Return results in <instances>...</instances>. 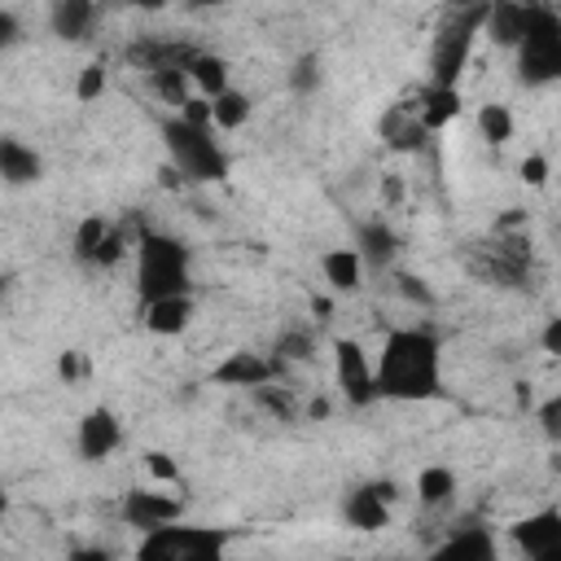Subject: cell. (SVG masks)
<instances>
[{"mask_svg":"<svg viewBox=\"0 0 561 561\" xmlns=\"http://www.w3.org/2000/svg\"><path fill=\"white\" fill-rule=\"evenodd\" d=\"M118 513H123V522H127V526H136L140 535H149V530H158V526H171V522H180L184 504H180L175 495H162V491H140V486H131V491L123 495Z\"/></svg>","mask_w":561,"mask_h":561,"instance_id":"30bf717a","label":"cell"},{"mask_svg":"<svg viewBox=\"0 0 561 561\" xmlns=\"http://www.w3.org/2000/svg\"><path fill=\"white\" fill-rule=\"evenodd\" d=\"M188 70H158V75H149V88L167 101V105H175V110H184L193 96H188Z\"/></svg>","mask_w":561,"mask_h":561,"instance_id":"4316f807","label":"cell"},{"mask_svg":"<svg viewBox=\"0 0 561 561\" xmlns=\"http://www.w3.org/2000/svg\"><path fill=\"white\" fill-rule=\"evenodd\" d=\"M443 390V346L430 329H390L377 355V399L421 403Z\"/></svg>","mask_w":561,"mask_h":561,"instance_id":"6da1fadb","label":"cell"},{"mask_svg":"<svg viewBox=\"0 0 561 561\" xmlns=\"http://www.w3.org/2000/svg\"><path fill=\"white\" fill-rule=\"evenodd\" d=\"M22 39V22L13 9H0V48H13Z\"/></svg>","mask_w":561,"mask_h":561,"instance_id":"f35d334b","label":"cell"},{"mask_svg":"<svg viewBox=\"0 0 561 561\" xmlns=\"http://www.w3.org/2000/svg\"><path fill=\"white\" fill-rule=\"evenodd\" d=\"M522 180H526L530 188H543V184H548V158H539V153L522 158Z\"/></svg>","mask_w":561,"mask_h":561,"instance_id":"74e56055","label":"cell"},{"mask_svg":"<svg viewBox=\"0 0 561 561\" xmlns=\"http://www.w3.org/2000/svg\"><path fill=\"white\" fill-rule=\"evenodd\" d=\"M526 561H561V539H557V543H548V548H539V552H530Z\"/></svg>","mask_w":561,"mask_h":561,"instance_id":"7bdbcfd3","label":"cell"},{"mask_svg":"<svg viewBox=\"0 0 561 561\" xmlns=\"http://www.w3.org/2000/svg\"><path fill=\"white\" fill-rule=\"evenodd\" d=\"M188 79L197 83V92H202L206 101H215V96L228 92V61H224L219 53H197L193 66H188Z\"/></svg>","mask_w":561,"mask_h":561,"instance_id":"603a6c76","label":"cell"},{"mask_svg":"<svg viewBox=\"0 0 561 561\" xmlns=\"http://www.w3.org/2000/svg\"><path fill=\"white\" fill-rule=\"evenodd\" d=\"M430 561H500V552L486 526H460L430 552Z\"/></svg>","mask_w":561,"mask_h":561,"instance_id":"7c38bea8","label":"cell"},{"mask_svg":"<svg viewBox=\"0 0 561 561\" xmlns=\"http://www.w3.org/2000/svg\"><path fill=\"white\" fill-rule=\"evenodd\" d=\"M535 416H539V430H543L548 438H557V443H561V394L543 399V403L535 408Z\"/></svg>","mask_w":561,"mask_h":561,"instance_id":"836d02e7","label":"cell"},{"mask_svg":"<svg viewBox=\"0 0 561 561\" xmlns=\"http://www.w3.org/2000/svg\"><path fill=\"white\" fill-rule=\"evenodd\" d=\"M394 561H403V557H394Z\"/></svg>","mask_w":561,"mask_h":561,"instance_id":"bcb514c9","label":"cell"},{"mask_svg":"<svg viewBox=\"0 0 561 561\" xmlns=\"http://www.w3.org/2000/svg\"><path fill=\"white\" fill-rule=\"evenodd\" d=\"M180 118H184L188 127H202V131H210V123H215V114H210V101H206V96H193V101L180 110Z\"/></svg>","mask_w":561,"mask_h":561,"instance_id":"e575fe53","label":"cell"},{"mask_svg":"<svg viewBox=\"0 0 561 561\" xmlns=\"http://www.w3.org/2000/svg\"><path fill=\"white\" fill-rule=\"evenodd\" d=\"M355 250H359L364 267L386 272V267L394 263V254H399V237H394V228H390L386 219H364V224L355 228Z\"/></svg>","mask_w":561,"mask_h":561,"instance_id":"4fadbf2b","label":"cell"},{"mask_svg":"<svg viewBox=\"0 0 561 561\" xmlns=\"http://www.w3.org/2000/svg\"><path fill=\"white\" fill-rule=\"evenodd\" d=\"M381 193H386L390 202H403V184H399L394 175H386V180H381Z\"/></svg>","mask_w":561,"mask_h":561,"instance_id":"ee69618b","label":"cell"},{"mask_svg":"<svg viewBox=\"0 0 561 561\" xmlns=\"http://www.w3.org/2000/svg\"><path fill=\"white\" fill-rule=\"evenodd\" d=\"M342 513H346V522H351L355 530H381V526H390V500L381 495V486H377V482L351 486V495H346Z\"/></svg>","mask_w":561,"mask_h":561,"instance_id":"5bb4252c","label":"cell"},{"mask_svg":"<svg viewBox=\"0 0 561 561\" xmlns=\"http://www.w3.org/2000/svg\"><path fill=\"white\" fill-rule=\"evenodd\" d=\"M228 535L215 526H158L149 535H140L136 543V561H224Z\"/></svg>","mask_w":561,"mask_h":561,"instance_id":"52a82bcc","label":"cell"},{"mask_svg":"<svg viewBox=\"0 0 561 561\" xmlns=\"http://www.w3.org/2000/svg\"><path fill=\"white\" fill-rule=\"evenodd\" d=\"M486 9L491 4H465V9H447L434 44H430V83L434 88H460V75L469 66L473 39L486 31Z\"/></svg>","mask_w":561,"mask_h":561,"instance_id":"3957f363","label":"cell"},{"mask_svg":"<svg viewBox=\"0 0 561 561\" xmlns=\"http://www.w3.org/2000/svg\"><path fill=\"white\" fill-rule=\"evenodd\" d=\"M118 443H123V425H118V416H114L110 408H92V412H83L79 434H75V447H79L83 460H105Z\"/></svg>","mask_w":561,"mask_h":561,"instance_id":"8fae6325","label":"cell"},{"mask_svg":"<svg viewBox=\"0 0 561 561\" xmlns=\"http://www.w3.org/2000/svg\"><path fill=\"white\" fill-rule=\"evenodd\" d=\"M320 272L329 280L333 294H355L364 285V259L355 245H342V250H324L320 254Z\"/></svg>","mask_w":561,"mask_h":561,"instance_id":"d6986e66","label":"cell"},{"mask_svg":"<svg viewBox=\"0 0 561 561\" xmlns=\"http://www.w3.org/2000/svg\"><path fill=\"white\" fill-rule=\"evenodd\" d=\"M381 140H386L390 149H399V153H416V149H425L430 127L421 123L416 110L394 105V110H386V118H381Z\"/></svg>","mask_w":561,"mask_h":561,"instance_id":"9a60e30c","label":"cell"},{"mask_svg":"<svg viewBox=\"0 0 561 561\" xmlns=\"http://www.w3.org/2000/svg\"><path fill=\"white\" fill-rule=\"evenodd\" d=\"M333 377H337V390L351 408H368L377 399V368L368 364V351L355 337L333 342Z\"/></svg>","mask_w":561,"mask_h":561,"instance_id":"ba28073f","label":"cell"},{"mask_svg":"<svg viewBox=\"0 0 561 561\" xmlns=\"http://www.w3.org/2000/svg\"><path fill=\"white\" fill-rule=\"evenodd\" d=\"M188 320H193V294L162 298V302H149V307H145V329L158 333V337H175V333H184Z\"/></svg>","mask_w":561,"mask_h":561,"instance_id":"44dd1931","label":"cell"},{"mask_svg":"<svg viewBox=\"0 0 561 561\" xmlns=\"http://www.w3.org/2000/svg\"><path fill=\"white\" fill-rule=\"evenodd\" d=\"M465 267L482 285L500 289H526L530 285V237L526 232H491V241H478L465 254Z\"/></svg>","mask_w":561,"mask_h":561,"instance_id":"8992f818","label":"cell"},{"mask_svg":"<svg viewBox=\"0 0 561 561\" xmlns=\"http://www.w3.org/2000/svg\"><path fill=\"white\" fill-rule=\"evenodd\" d=\"M188 267H193V254H188V245L180 237L140 232V245H136V294H140L145 307L188 294Z\"/></svg>","mask_w":561,"mask_h":561,"instance_id":"7a4b0ae2","label":"cell"},{"mask_svg":"<svg viewBox=\"0 0 561 561\" xmlns=\"http://www.w3.org/2000/svg\"><path fill=\"white\" fill-rule=\"evenodd\" d=\"M66 561H114L105 548H70V557Z\"/></svg>","mask_w":561,"mask_h":561,"instance_id":"b9f144b4","label":"cell"},{"mask_svg":"<svg viewBox=\"0 0 561 561\" xmlns=\"http://www.w3.org/2000/svg\"><path fill=\"white\" fill-rule=\"evenodd\" d=\"M517 83L526 88L561 83V13L548 4H530V22L517 44Z\"/></svg>","mask_w":561,"mask_h":561,"instance_id":"277c9868","label":"cell"},{"mask_svg":"<svg viewBox=\"0 0 561 561\" xmlns=\"http://www.w3.org/2000/svg\"><path fill=\"white\" fill-rule=\"evenodd\" d=\"M311 351H316V342H311L307 329H285L276 337V359L280 364H302V359H311Z\"/></svg>","mask_w":561,"mask_h":561,"instance_id":"f1b7e54d","label":"cell"},{"mask_svg":"<svg viewBox=\"0 0 561 561\" xmlns=\"http://www.w3.org/2000/svg\"><path fill=\"white\" fill-rule=\"evenodd\" d=\"M478 131L491 145H508L513 140V114H508V105H482L478 110Z\"/></svg>","mask_w":561,"mask_h":561,"instance_id":"83f0119b","label":"cell"},{"mask_svg":"<svg viewBox=\"0 0 561 561\" xmlns=\"http://www.w3.org/2000/svg\"><path fill=\"white\" fill-rule=\"evenodd\" d=\"M254 399H259L267 412H276L280 421H289V416H294V399H289L285 390H276V386H259V390H254Z\"/></svg>","mask_w":561,"mask_h":561,"instance_id":"d6a6232c","label":"cell"},{"mask_svg":"<svg viewBox=\"0 0 561 561\" xmlns=\"http://www.w3.org/2000/svg\"><path fill=\"white\" fill-rule=\"evenodd\" d=\"M0 175H4L9 188L35 184V180L44 175V158H39L31 145H22L18 136H4V140H0Z\"/></svg>","mask_w":561,"mask_h":561,"instance_id":"ac0fdd59","label":"cell"},{"mask_svg":"<svg viewBox=\"0 0 561 561\" xmlns=\"http://www.w3.org/2000/svg\"><path fill=\"white\" fill-rule=\"evenodd\" d=\"M557 539H561V513L557 508H543V513H530V517L513 522V543H517L522 557H530V552H539Z\"/></svg>","mask_w":561,"mask_h":561,"instance_id":"ffe728a7","label":"cell"},{"mask_svg":"<svg viewBox=\"0 0 561 561\" xmlns=\"http://www.w3.org/2000/svg\"><path fill=\"white\" fill-rule=\"evenodd\" d=\"M145 465H149V473H153L158 482H180V465H175L167 451H145Z\"/></svg>","mask_w":561,"mask_h":561,"instance_id":"d590c367","label":"cell"},{"mask_svg":"<svg viewBox=\"0 0 561 561\" xmlns=\"http://www.w3.org/2000/svg\"><path fill=\"white\" fill-rule=\"evenodd\" d=\"M280 373H285V364L276 355L267 359L259 351H232L224 364L210 368V381L215 386H250V390H259V386H272Z\"/></svg>","mask_w":561,"mask_h":561,"instance_id":"9c48e42d","label":"cell"},{"mask_svg":"<svg viewBox=\"0 0 561 561\" xmlns=\"http://www.w3.org/2000/svg\"><path fill=\"white\" fill-rule=\"evenodd\" d=\"M96 22H101V9L92 0H57L48 9V26L61 39H88L96 31Z\"/></svg>","mask_w":561,"mask_h":561,"instance_id":"2e32d148","label":"cell"},{"mask_svg":"<svg viewBox=\"0 0 561 561\" xmlns=\"http://www.w3.org/2000/svg\"><path fill=\"white\" fill-rule=\"evenodd\" d=\"M421 123L430 127V131H438V127H447L456 114H460V88H434V83H425L421 88Z\"/></svg>","mask_w":561,"mask_h":561,"instance_id":"7402d4cb","label":"cell"},{"mask_svg":"<svg viewBox=\"0 0 561 561\" xmlns=\"http://www.w3.org/2000/svg\"><path fill=\"white\" fill-rule=\"evenodd\" d=\"M162 145H167L171 167L184 180H197V184L228 180V153L219 149V140L210 131H202V127H188L180 114L175 118H162Z\"/></svg>","mask_w":561,"mask_h":561,"instance_id":"5b68a950","label":"cell"},{"mask_svg":"<svg viewBox=\"0 0 561 561\" xmlns=\"http://www.w3.org/2000/svg\"><path fill=\"white\" fill-rule=\"evenodd\" d=\"M526 22H530V4H517V0H491L486 9V35L500 44V48H513L522 44L526 35Z\"/></svg>","mask_w":561,"mask_h":561,"instance_id":"e0dca14e","label":"cell"},{"mask_svg":"<svg viewBox=\"0 0 561 561\" xmlns=\"http://www.w3.org/2000/svg\"><path fill=\"white\" fill-rule=\"evenodd\" d=\"M57 373H61V381H75V377H83V355H79V351H61V359H57Z\"/></svg>","mask_w":561,"mask_h":561,"instance_id":"ab89813d","label":"cell"},{"mask_svg":"<svg viewBox=\"0 0 561 561\" xmlns=\"http://www.w3.org/2000/svg\"><path fill=\"white\" fill-rule=\"evenodd\" d=\"M539 346H543L548 355H561V316L543 324V333H539Z\"/></svg>","mask_w":561,"mask_h":561,"instance_id":"60d3db41","label":"cell"},{"mask_svg":"<svg viewBox=\"0 0 561 561\" xmlns=\"http://www.w3.org/2000/svg\"><path fill=\"white\" fill-rule=\"evenodd\" d=\"M210 114H215V127H219V131H237V127L250 123V96L237 92V88H228L224 96L210 101Z\"/></svg>","mask_w":561,"mask_h":561,"instance_id":"484cf974","label":"cell"},{"mask_svg":"<svg viewBox=\"0 0 561 561\" xmlns=\"http://www.w3.org/2000/svg\"><path fill=\"white\" fill-rule=\"evenodd\" d=\"M289 88L298 96H311L320 88V53H302L294 66H289Z\"/></svg>","mask_w":561,"mask_h":561,"instance_id":"f546056e","label":"cell"},{"mask_svg":"<svg viewBox=\"0 0 561 561\" xmlns=\"http://www.w3.org/2000/svg\"><path fill=\"white\" fill-rule=\"evenodd\" d=\"M311 311H316V320H329L333 302H329V298H311Z\"/></svg>","mask_w":561,"mask_h":561,"instance_id":"f6af8a7d","label":"cell"},{"mask_svg":"<svg viewBox=\"0 0 561 561\" xmlns=\"http://www.w3.org/2000/svg\"><path fill=\"white\" fill-rule=\"evenodd\" d=\"M123 250H127V237H123L118 228H110V237H105V245H101V254H96V267H114V263L123 259Z\"/></svg>","mask_w":561,"mask_h":561,"instance_id":"8d00e7d4","label":"cell"},{"mask_svg":"<svg viewBox=\"0 0 561 561\" xmlns=\"http://www.w3.org/2000/svg\"><path fill=\"white\" fill-rule=\"evenodd\" d=\"M394 285H399V294H403L408 302H416V307H434L430 285H425V280H416L412 272H394Z\"/></svg>","mask_w":561,"mask_h":561,"instance_id":"1f68e13d","label":"cell"},{"mask_svg":"<svg viewBox=\"0 0 561 561\" xmlns=\"http://www.w3.org/2000/svg\"><path fill=\"white\" fill-rule=\"evenodd\" d=\"M105 92V61H88L83 70H79V79H75V96L88 105V101H96Z\"/></svg>","mask_w":561,"mask_h":561,"instance_id":"4dcf8cb0","label":"cell"},{"mask_svg":"<svg viewBox=\"0 0 561 561\" xmlns=\"http://www.w3.org/2000/svg\"><path fill=\"white\" fill-rule=\"evenodd\" d=\"M105 237H110L105 215H83V219H79V228H75V237H70L75 259H79V263H96V254H101Z\"/></svg>","mask_w":561,"mask_h":561,"instance_id":"cb8c5ba5","label":"cell"},{"mask_svg":"<svg viewBox=\"0 0 561 561\" xmlns=\"http://www.w3.org/2000/svg\"><path fill=\"white\" fill-rule=\"evenodd\" d=\"M416 495H421V504H430V508L447 504V500L456 495V473H451L447 465H425V469L416 473Z\"/></svg>","mask_w":561,"mask_h":561,"instance_id":"d4e9b609","label":"cell"}]
</instances>
